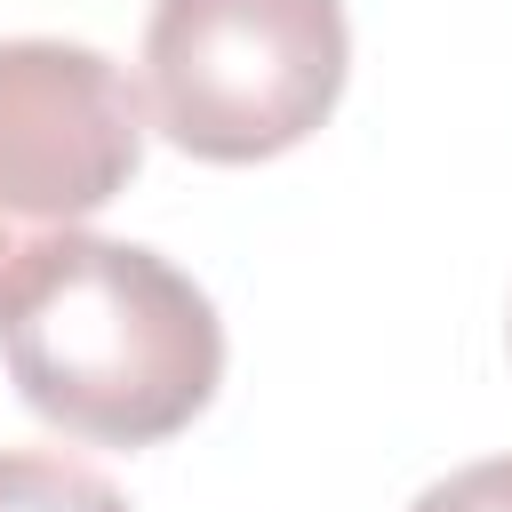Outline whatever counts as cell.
Listing matches in <instances>:
<instances>
[{
    "label": "cell",
    "mask_w": 512,
    "mask_h": 512,
    "mask_svg": "<svg viewBox=\"0 0 512 512\" xmlns=\"http://www.w3.org/2000/svg\"><path fill=\"white\" fill-rule=\"evenodd\" d=\"M0 360L56 432L160 448L216 400L224 320L160 248L64 232L0 296Z\"/></svg>",
    "instance_id": "cell-1"
},
{
    "label": "cell",
    "mask_w": 512,
    "mask_h": 512,
    "mask_svg": "<svg viewBox=\"0 0 512 512\" xmlns=\"http://www.w3.org/2000/svg\"><path fill=\"white\" fill-rule=\"evenodd\" d=\"M344 0H152L144 96L176 152L248 168L296 152L344 96Z\"/></svg>",
    "instance_id": "cell-2"
},
{
    "label": "cell",
    "mask_w": 512,
    "mask_h": 512,
    "mask_svg": "<svg viewBox=\"0 0 512 512\" xmlns=\"http://www.w3.org/2000/svg\"><path fill=\"white\" fill-rule=\"evenodd\" d=\"M144 160V104L104 48L0 40V296Z\"/></svg>",
    "instance_id": "cell-3"
},
{
    "label": "cell",
    "mask_w": 512,
    "mask_h": 512,
    "mask_svg": "<svg viewBox=\"0 0 512 512\" xmlns=\"http://www.w3.org/2000/svg\"><path fill=\"white\" fill-rule=\"evenodd\" d=\"M0 512H128V496L56 448H0Z\"/></svg>",
    "instance_id": "cell-4"
},
{
    "label": "cell",
    "mask_w": 512,
    "mask_h": 512,
    "mask_svg": "<svg viewBox=\"0 0 512 512\" xmlns=\"http://www.w3.org/2000/svg\"><path fill=\"white\" fill-rule=\"evenodd\" d=\"M408 512H512V456H488V464H464V472L432 480Z\"/></svg>",
    "instance_id": "cell-5"
}]
</instances>
